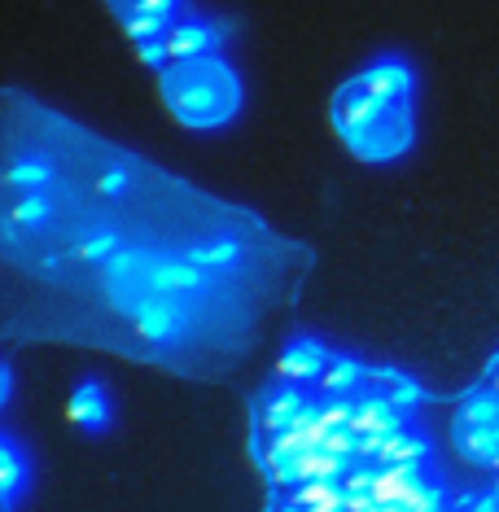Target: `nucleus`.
<instances>
[{"instance_id":"26","label":"nucleus","mask_w":499,"mask_h":512,"mask_svg":"<svg viewBox=\"0 0 499 512\" xmlns=\"http://www.w3.org/2000/svg\"><path fill=\"white\" fill-rule=\"evenodd\" d=\"M368 512H408V508H403V504H373Z\"/></svg>"},{"instance_id":"4","label":"nucleus","mask_w":499,"mask_h":512,"mask_svg":"<svg viewBox=\"0 0 499 512\" xmlns=\"http://www.w3.org/2000/svg\"><path fill=\"white\" fill-rule=\"evenodd\" d=\"M127 320H132L136 337L158 342V346H171V342H180V337H189V307H184L180 298H145Z\"/></svg>"},{"instance_id":"16","label":"nucleus","mask_w":499,"mask_h":512,"mask_svg":"<svg viewBox=\"0 0 499 512\" xmlns=\"http://www.w3.org/2000/svg\"><path fill=\"white\" fill-rule=\"evenodd\" d=\"M456 425H499V394L491 386L469 394L456 412Z\"/></svg>"},{"instance_id":"20","label":"nucleus","mask_w":499,"mask_h":512,"mask_svg":"<svg viewBox=\"0 0 499 512\" xmlns=\"http://www.w3.org/2000/svg\"><path fill=\"white\" fill-rule=\"evenodd\" d=\"M49 180V162H14V167H9V189H22V184H31V189H36V184H44Z\"/></svg>"},{"instance_id":"28","label":"nucleus","mask_w":499,"mask_h":512,"mask_svg":"<svg viewBox=\"0 0 499 512\" xmlns=\"http://www.w3.org/2000/svg\"><path fill=\"white\" fill-rule=\"evenodd\" d=\"M495 473H499V460H495Z\"/></svg>"},{"instance_id":"3","label":"nucleus","mask_w":499,"mask_h":512,"mask_svg":"<svg viewBox=\"0 0 499 512\" xmlns=\"http://www.w3.org/2000/svg\"><path fill=\"white\" fill-rule=\"evenodd\" d=\"M106 5L114 9V18L123 22V31L136 44L162 40L184 14H189V9H184V0H106Z\"/></svg>"},{"instance_id":"22","label":"nucleus","mask_w":499,"mask_h":512,"mask_svg":"<svg viewBox=\"0 0 499 512\" xmlns=\"http://www.w3.org/2000/svg\"><path fill=\"white\" fill-rule=\"evenodd\" d=\"M377 473H381V464H377V469H373V464H355V469L342 477L346 495H373V486H377Z\"/></svg>"},{"instance_id":"18","label":"nucleus","mask_w":499,"mask_h":512,"mask_svg":"<svg viewBox=\"0 0 499 512\" xmlns=\"http://www.w3.org/2000/svg\"><path fill=\"white\" fill-rule=\"evenodd\" d=\"M403 508H408V512H447V491L425 477V482L416 486L408 499H403Z\"/></svg>"},{"instance_id":"11","label":"nucleus","mask_w":499,"mask_h":512,"mask_svg":"<svg viewBox=\"0 0 499 512\" xmlns=\"http://www.w3.org/2000/svg\"><path fill=\"white\" fill-rule=\"evenodd\" d=\"M421 482H425L421 464H381L373 499H377V504H403V499H408Z\"/></svg>"},{"instance_id":"8","label":"nucleus","mask_w":499,"mask_h":512,"mask_svg":"<svg viewBox=\"0 0 499 512\" xmlns=\"http://www.w3.org/2000/svg\"><path fill=\"white\" fill-rule=\"evenodd\" d=\"M311 407H316V403L307 399L303 386H285V381H281V386L263 399V416H259V421H263L268 434H285V429H294L298 421H303Z\"/></svg>"},{"instance_id":"1","label":"nucleus","mask_w":499,"mask_h":512,"mask_svg":"<svg viewBox=\"0 0 499 512\" xmlns=\"http://www.w3.org/2000/svg\"><path fill=\"white\" fill-rule=\"evenodd\" d=\"M333 127L359 162H399L416 145V71L386 53L333 92Z\"/></svg>"},{"instance_id":"5","label":"nucleus","mask_w":499,"mask_h":512,"mask_svg":"<svg viewBox=\"0 0 499 512\" xmlns=\"http://www.w3.org/2000/svg\"><path fill=\"white\" fill-rule=\"evenodd\" d=\"M162 44H167V57H171V62H189V57L219 53V44H224V31H219L215 22L197 18V14H184L176 27L162 36Z\"/></svg>"},{"instance_id":"15","label":"nucleus","mask_w":499,"mask_h":512,"mask_svg":"<svg viewBox=\"0 0 499 512\" xmlns=\"http://www.w3.org/2000/svg\"><path fill=\"white\" fill-rule=\"evenodd\" d=\"M429 456V442L425 434H412V429H399V434L386 438V447H381L377 464H421Z\"/></svg>"},{"instance_id":"21","label":"nucleus","mask_w":499,"mask_h":512,"mask_svg":"<svg viewBox=\"0 0 499 512\" xmlns=\"http://www.w3.org/2000/svg\"><path fill=\"white\" fill-rule=\"evenodd\" d=\"M114 246H119V232H97V237H88L84 246H79V259H88V263H106Z\"/></svg>"},{"instance_id":"13","label":"nucleus","mask_w":499,"mask_h":512,"mask_svg":"<svg viewBox=\"0 0 499 512\" xmlns=\"http://www.w3.org/2000/svg\"><path fill=\"white\" fill-rule=\"evenodd\" d=\"M368 381V368L359 364V359L351 355H333L329 359V368H324V377H320V390L329 394V399H351V394L359 390Z\"/></svg>"},{"instance_id":"27","label":"nucleus","mask_w":499,"mask_h":512,"mask_svg":"<svg viewBox=\"0 0 499 512\" xmlns=\"http://www.w3.org/2000/svg\"><path fill=\"white\" fill-rule=\"evenodd\" d=\"M276 512H307L303 504H285V508H276Z\"/></svg>"},{"instance_id":"23","label":"nucleus","mask_w":499,"mask_h":512,"mask_svg":"<svg viewBox=\"0 0 499 512\" xmlns=\"http://www.w3.org/2000/svg\"><path fill=\"white\" fill-rule=\"evenodd\" d=\"M127 189V171L123 167H110L106 176L97 180V193H106V197H114V193H123Z\"/></svg>"},{"instance_id":"29","label":"nucleus","mask_w":499,"mask_h":512,"mask_svg":"<svg viewBox=\"0 0 499 512\" xmlns=\"http://www.w3.org/2000/svg\"><path fill=\"white\" fill-rule=\"evenodd\" d=\"M495 495H499V491H495Z\"/></svg>"},{"instance_id":"2","label":"nucleus","mask_w":499,"mask_h":512,"mask_svg":"<svg viewBox=\"0 0 499 512\" xmlns=\"http://www.w3.org/2000/svg\"><path fill=\"white\" fill-rule=\"evenodd\" d=\"M158 92L171 119L189 132H219L237 119L246 101V84L224 53L171 62L167 71H158Z\"/></svg>"},{"instance_id":"10","label":"nucleus","mask_w":499,"mask_h":512,"mask_svg":"<svg viewBox=\"0 0 499 512\" xmlns=\"http://www.w3.org/2000/svg\"><path fill=\"white\" fill-rule=\"evenodd\" d=\"M456 451L478 469H495L499 460V425H456Z\"/></svg>"},{"instance_id":"17","label":"nucleus","mask_w":499,"mask_h":512,"mask_svg":"<svg viewBox=\"0 0 499 512\" xmlns=\"http://www.w3.org/2000/svg\"><path fill=\"white\" fill-rule=\"evenodd\" d=\"M44 215H49V197L31 189L27 197H18V202L9 206V228H18V224H40Z\"/></svg>"},{"instance_id":"19","label":"nucleus","mask_w":499,"mask_h":512,"mask_svg":"<svg viewBox=\"0 0 499 512\" xmlns=\"http://www.w3.org/2000/svg\"><path fill=\"white\" fill-rule=\"evenodd\" d=\"M324 429H351L355 425V399H324L316 403Z\"/></svg>"},{"instance_id":"25","label":"nucleus","mask_w":499,"mask_h":512,"mask_svg":"<svg viewBox=\"0 0 499 512\" xmlns=\"http://www.w3.org/2000/svg\"><path fill=\"white\" fill-rule=\"evenodd\" d=\"M9 390H14V377H9V368H5V377H0V403H9Z\"/></svg>"},{"instance_id":"7","label":"nucleus","mask_w":499,"mask_h":512,"mask_svg":"<svg viewBox=\"0 0 499 512\" xmlns=\"http://www.w3.org/2000/svg\"><path fill=\"white\" fill-rule=\"evenodd\" d=\"M329 351H324L320 342H311V337H298L294 346L281 355V364H276V381H285V386H320L324 368H329Z\"/></svg>"},{"instance_id":"9","label":"nucleus","mask_w":499,"mask_h":512,"mask_svg":"<svg viewBox=\"0 0 499 512\" xmlns=\"http://www.w3.org/2000/svg\"><path fill=\"white\" fill-rule=\"evenodd\" d=\"M66 416H71V425L88 429V434H101V429H110L114 412H110V394L101 381H84L75 394H71V407H66Z\"/></svg>"},{"instance_id":"6","label":"nucleus","mask_w":499,"mask_h":512,"mask_svg":"<svg viewBox=\"0 0 499 512\" xmlns=\"http://www.w3.org/2000/svg\"><path fill=\"white\" fill-rule=\"evenodd\" d=\"M399 429H408V416H403L399 403H390V394L373 390L355 399V425H351L355 438H390Z\"/></svg>"},{"instance_id":"24","label":"nucleus","mask_w":499,"mask_h":512,"mask_svg":"<svg viewBox=\"0 0 499 512\" xmlns=\"http://www.w3.org/2000/svg\"><path fill=\"white\" fill-rule=\"evenodd\" d=\"M469 512H499V495H482V499H469Z\"/></svg>"},{"instance_id":"14","label":"nucleus","mask_w":499,"mask_h":512,"mask_svg":"<svg viewBox=\"0 0 499 512\" xmlns=\"http://www.w3.org/2000/svg\"><path fill=\"white\" fill-rule=\"evenodd\" d=\"M189 259L197 267H206V272H232L241 259V246L228 237H215V241H197V246L189 250Z\"/></svg>"},{"instance_id":"12","label":"nucleus","mask_w":499,"mask_h":512,"mask_svg":"<svg viewBox=\"0 0 499 512\" xmlns=\"http://www.w3.org/2000/svg\"><path fill=\"white\" fill-rule=\"evenodd\" d=\"M27 482H31V460L22 456L14 438H0V495H5V508H14V499L22 495Z\"/></svg>"}]
</instances>
